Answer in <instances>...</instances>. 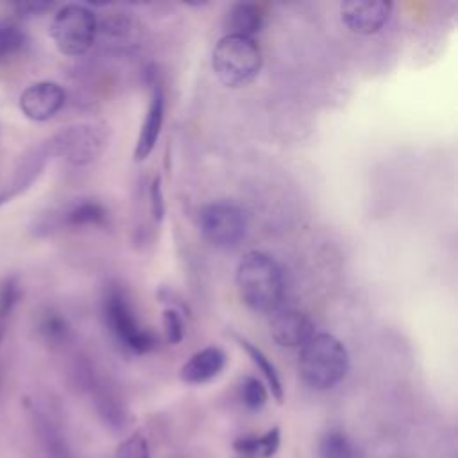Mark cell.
Listing matches in <instances>:
<instances>
[{
    "mask_svg": "<svg viewBox=\"0 0 458 458\" xmlns=\"http://www.w3.org/2000/svg\"><path fill=\"white\" fill-rule=\"evenodd\" d=\"M202 236L216 249H234L247 234L245 211L229 200L204 204L197 216Z\"/></svg>",
    "mask_w": 458,
    "mask_h": 458,
    "instance_id": "6",
    "label": "cell"
},
{
    "mask_svg": "<svg viewBox=\"0 0 458 458\" xmlns=\"http://www.w3.org/2000/svg\"><path fill=\"white\" fill-rule=\"evenodd\" d=\"M30 426L43 458H73L61 426L45 408L30 406Z\"/></svg>",
    "mask_w": 458,
    "mask_h": 458,
    "instance_id": "12",
    "label": "cell"
},
{
    "mask_svg": "<svg viewBox=\"0 0 458 458\" xmlns=\"http://www.w3.org/2000/svg\"><path fill=\"white\" fill-rule=\"evenodd\" d=\"M263 64V54L254 38L225 34L211 54V68L227 88H242L252 82Z\"/></svg>",
    "mask_w": 458,
    "mask_h": 458,
    "instance_id": "3",
    "label": "cell"
},
{
    "mask_svg": "<svg viewBox=\"0 0 458 458\" xmlns=\"http://www.w3.org/2000/svg\"><path fill=\"white\" fill-rule=\"evenodd\" d=\"M281 445V429L277 426L270 428L263 435H247L233 442V449L245 456L272 458Z\"/></svg>",
    "mask_w": 458,
    "mask_h": 458,
    "instance_id": "19",
    "label": "cell"
},
{
    "mask_svg": "<svg viewBox=\"0 0 458 458\" xmlns=\"http://www.w3.org/2000/svg\"><path fill=\"white\" fill-rule=\"evenodd\" d=\"M163 120H165V93H163L161 84L154 82L148 109H147L145 120L141 123L138 140H136L134 161H143L150 156V152L154 150V147L157 143V138L161 134Z\"/></svg>",
    "mask_w": 458,
    "mask_h": 458,
    "instance_id": "14",
    "label": "cell"
},
{
    "mask_svg": "<svg viewBox=\"0 0 458 458\" xmlns=\"http://www.w3.org/2000/svg\"><path fill=\"white\" fill-rule=\"evenodd\" d=\"M98 21L95 13L82 4L59 7L50 21V38L64 55L77 57L86 54L97 38Z\"/></svg>",
    "mask_w": 458,
    "mask_h": 458,
    "instance_id": "5",
    "label": "cell"
},
{
    "mask_svg": "<svg viewBox=\"0 0 458 458\" xmlns=\"http://www.w3.org/2000/svg\"><path fill=\"white\" fill-rule=\"evenodd\" d=\"M225 361V352L216 345H209L191 354L190 360L181 367L179 374L181 379L188 385H204L224 370Z\"/></svg>",
    "mask_w": 458,
    "mask_h": 458,
    "instance_id": "15",
    "label": "cell"
},
{
    "mask_svg": "<svg viewBox=\"0 0 458 458\" xmlns=\"http://www.w3.org/2000/svg\"><path fill=\"white\" fill-rule=\"evenodd\" d=\"M392 2L386 0H347L340 4L342 23L354 34L370 36L388 21Z\"/></svg>",
    "mask_w": 458,
    "mask_h": 458,
    "instance_id": "8",
    "label": "cell"
},
{
    "mask_svg": "<svg viewBox=\"0 0 458 458\" xmlns=\"http://www.w3.org/2000/svg\"><path fill=\"white\" fill-rule=\"evenodd\" d=\"M114 456L116 458H150L148 440L141 431L131 433L118 444Z\"/></svg>",
    "mask_w": 458,
    "mask_h": 458,
    "instance_id": "25",
    "label": "cell"
},
{
    "mask_svg": "<svg viewBox=\"0 0 458 458\" xmlns=\"http://www.w3.org/2000/svg\"><path fill=\"white\" fill-rule=\"evenodd\" d=\"M50 159H52V150L48 147V141H43L38 147H32L30 150H27L16 165L11 182L4 191H0V206L18 197L25 190H29L32 182L41 175V172L45 170Z\"/></svg>",
    "mask_w": 458,
    "mask_h": 458,
    "instance_id": "13",
    "label": "cell"
},
{
    "mask_svg": "<svg viewBox=\"0 0 458 458\" xmlns=\"http://www.w3.org/2000/svg\"><path fill=\"white\" fill-rule=\"evenodd\" d=\"M240 399L250 411L261 410L268 401V390L265 383L254 376H245L240 381Z\"/></svg>",
    "mask_w": 458,
    "mask_h": 458,
    "instance_id": "23",
    "label": "cell"
},
{
    "mask_svg": "<svg viewBox=\"0 0 458 458\" xmlns=\"http://www.w3.org/2000/svg\"><path fill=\"white\" fill-rule=\"evenodd\" d=\"M236 458H243V456H236Z\"/></svg>",
    "mask_w": 458,
    "mask_h": 458,
    "instance_id": "29",
    "label": "cell"
},
{
    "mask_svg": "<svg viewBox=\"0 0 458 458\" xmlns=\"http://www.w3.org/2000/svg\"><path fill=\"white\" fill-rule=\"evenodd\" d=\"M268 329L272 340L281 347H302L315 335L310 317L293 308L272 311Z\"/></svg>",
    "mask_w": 458,
    "mask_h": 458,
    "instance_id": "11",
    "label": "cell"
},
{
    "mask_svg": "<svg viewBox=\"0 0 458 458\" xmlns=\"http://www.w3.org/2000/svg\"><path fill=\"white\" fill-rule=\"evenodd\" d=\"M20 299V283L16 277H5L0 283V344L7 331L11 315Z\"/></svg>",
    "mask_w": 458,
    "mask_h": 458,
    "instance_id": "22",
    "label": "cell"
},
{
    "mask_svg": "<svg viewBox=\"0 0 458 458\" xmlns=\"http://www.w3.org/2000/svg\"><path fill=\"white\" fill-rule=\"evenodd\" d=\"M347 347L329 333H315L299 352L297 370L304 385L313 390H331L349 372Z\"/></svg>",
    "mask_w": 458,
    "mask_h": 458,
    "instance_id": "2",
    "label": "cell"
},
{
    "mask_svg": "<svg viewBox=\"0 0 458 458\" xmlns=\"http://www.w3.org/2000/svg\"><path fill=\"white\" fill-rule=\"evenodd\" d=\"M52 150V157H63L64 161L84 166L95 161L107 145V132L95 123L70 125L47 140Z\"/></svg>",
    "mask_w": 458,
    "mask_h": 458,
    "instance_id": "7",
    "label": "cell"
},
{
    "mask_svg": "<svg viewBox=\"0 0 458 458\" xmlns=\"http://www.w3.org/2000/svg\"><path fill=\"white\" fill-rule=\"evenodd\" d=\"M102 313L111 336L123 349L134 354H145L157 345L156 335L140 326L127 295L120 288L113 286L106 292Z\"/></svg>",
    "mask_w": 458,
    "mask_h": 458,
    "instance_id": "4",
    "label": "cell"
},
{
    "mask_svg": "<svg viewBox=\"0 0 458 458\" xmlns=\"http://www.w3.org/2000/svg\"><path fill=\"white\" fill-rule=\"evenodd\" d=\"M234 338H236V342L240 344V347L245 349V352L249 354L250 361H252V363L258 367V370L261 372V376H263V379H265V383H267L265 386H268L267 390L274 395V399H276L277 403H281L284 392H283L281 376H279L276 365L270 361V358H268L258 345H254V344L249 342L247 338H243V336H240V335H234Z\"/></svg>",
    "mask_w": 458,
    "mask_h": 458,
    "instance_id": "18",
    "label": "cell"
},
{
    "mask_svg": "<svg viewBox=\"0 0 458 458\" xmlns=\"http://www.w3.org/2000/svg\"><path fill=\"white\" fill-rule=\"evenodd\" d=\"M317 458H363V451L344 429L329 428L318 438Z\"/></svg>",
    "mask_w": 458,
    "mask_h": 458,
    "instance_id": "17",
    "label": "cell"
},
{
    "mask_svg": "<svg viewBox=\"0 0 458 458\" xmlns=\"http://www.w3.org/2000/svg\"><path fill=\"white\" fill-rule=\"evenodd\" d=\"M38 331L48 344H63L70 336V326L66 318L55 310H45L41 313Z\"/></svg>",
    "mask_w": 458,
    "mask_h": 458,
    "instance_id": "20",
    "label": "cell"
},
{
    "mask_svg": "<svg viewBox=\"0 0 458 458\" xmlns=\"http://www.w3.org/2000/svg\"><path fill=\"white\" fill-rule=\"evenodd\" d=\"M236 288L242 302L258 313L279 310L284 297V279L279 263L259 250L243 254L236 267Z\"/></svg>",
    "mask_w": 458,
    "mask_h": 458,
    "instance_id": "1",
    "label": "cell"
},
{
    "mask_svg": "<svg viewBox=\"0 0 458 458\" xmlns=\"http://www.w3.org/2000/svg\"><path fill=\"white\" fill-rule=\"evenodd\" d=\"M66 102L63 86L52 81H39L23 89L20 95V111L32 122H47L54 118Z\"/></svg>",
    "mask_w": 458,
    "mask_h": 458,
    "instance_id": "9",
    "label": "cell"
},
{
    "mask_svg": "<svg viewBox=\"0 0 458 458\" xmlns=\"http://www.w3.org/2000/svg\"><path fill=\"white\" fill-rule=\"evenodd\" d=\"M163 329L166 342L172 345H177L184 338V324L177 308H166L163 311Z\"/></svg>",
    "mask_w": 458,
    "mask_h": 458,
    "instance_id": "26",
    "label": "cell"
},
{
    "mask_svg": "<svg viewBox=\"0 0 458 458\" xmlns=\"http://www.w3.org/2000/svg\"><path fill=\"white\" fill-rule=\"evenodd\" d=\"M107 222V209L95 199H75L39 222L41 229L52 231L55 227H88L104 225Z\"/></svg>",
    "mask_w": 458,
    "mask_h": 458,
    "instance_id": "10",
    "label": "cell"
},
{
    "mask_svg": "<svg viewBox=\"0 0 458 458\" xmlns=\"http://www.w3.org/2000/svg\"><path fill=\"white\" fill-rule=\"evenodd\" d=\"M54 7V2L48 0H30V2H18L14 4V9L20 16L23 18H34V16H41L47 11H50Z\"/></svg>",
    "mask_w": 458,
    "mask_h": 458,
    "instance_id": "28",
    "label": "cell"
},
{
    "mask_svg": "<svg viewBox=\"0 0 458 458\" xmlns=\"http://www.w3.org/2000/svg\"><path fill=\"white\" fill-rule=\"evenodd\" d=\"M29 43L27 32L14 21H0V59L20 54Z\"/></svg>",
    "mask_w": 458,
    "mask_h": 458,
    "instance_id": "21",
    "label": "cell"
},
{
    "mask_svg": "<svg viewBox=\"0 0 458 458\" xmlns=\"http://www.w3.org/2000/svg\"><path fill=\"white\" fill-rule=\"evenodd\" d=\"M224 23L227 34L254 38L258 32H261L265 25V14L258 4L236 2L225 13Z\"/></svg>",
    "mask_w": 458,
    "mask_h": 458,
    "instance_id": "16",
    "label": "cell"
},
{
    "mask_svg": "<svg viewBox=\"0 0 458 458\" xmlns=\"http://www.w3.org/2000/svg\"><path fill=\"white\" fill-rule=\"evenodd\" d=\"M148 197H150V211L156 222H161L165 216V197H163V186H161V177H154V181L150 182V190H148Z\"/></svg>",
    "mask_w": 458,
    "mask_h": 458,
    "instance_id": "27",
    "label": "cell"
},
{
    "mask_svg": "<svg viewBox=\"0 0 458 458\" xmlns=\"http://www.w3.org/2000/svg\"><path fill=\"white\" fill-rule=\"evenodd\" d=\"M95 406L98 411V417L102 419V422L113 429V431H120L125 426V411L123 408L109 395L106 394H97L95 397Z\"/></svg>",
    "mask_w": 458,
    "mask_h": 458,
    "instance_id": "24",
    "label": "cell"
}]
</instances>
